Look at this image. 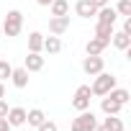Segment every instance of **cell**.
Here are the masks:
<instances>
[{
    "instance_id": "1",
    "label": "cell",
    "mask_w": 131,
    "mask_h": 131,
    "mask_svg": "<svg viewBox=\"0 0 131 131\" xmlns=\"http://www.w3.org/2000/svg\"><path fill=\"white\" fill-rule=\"evenodd\" d=\"M0 28H3V36H18L21 28H23V13L21 10H8V16L0 23Z\"/></svg>"
},
{
    "instance_id": "2",
    "label": "cell",
    "mask_w": 131,
    "mask_h": 131,
    "mask_svg": "<svg viewBox=\"0 0 131 131\" xmlns=\"http://www.w3.org/2000/svg\"><path fill=\"white\" fill-rule=\"evenodd\" d=\"M113 88H116V77L108 75V72H98V75H95V82L90 85V93L103 98V95H108Z\"/></svg>"
},
{
    "instance_id": "3",
    "label": "cell",
    "mask_w": 131,
    "mask_h": 131,
    "mask_svg": "<svg viewBox=\"0 0 131 131\" xmlns=\"http://www.w3.org/2000/svg\"><path fill=\"white\" fill-rule=\"evenodd\" d=\"M98 121H95V113L88 108V111H80V116L72 121V131H95Z\"/></svg>"
},
{
    "instance_id": "4",
    "label": "cell",
    "mask_w": 131,
    "mask_h": 131,
    "mask_svg": "<svg viewBox=\"0 0 131 131\" xmlns=\"http://www.w3.org/2000/svg\"><path fill=\"white\" fill-rule=\"evenodd\" d=\"M90 85H80L77 88V93H75V98H72V108L75 111H88L90 108Z\"/></svg>"
},
{
    "instance_id": "5",
    "label": "cell",
    "mask_w": 131,
    "mask_h": 131,
    "mask_svg": "<svg viewBox=\"0 0 131 131\" xmlns=\"http://www.w3.org/2000/svg\"><path fill=\"white\" fill-rule=\"evenodd\" d=\"M103 67H105L103 57H85L82 59V72L90 75V77H95L98 72H103Z\"/></svg>"
},
{
    "instance_id": "6",
    "label": "cell",
    "mask_w": 131,
    "mask_h": 131,
    "mask_svg": "<svg viewBox=\"0 0 131 131\" xmlns=\"http://www.w3.org/2000/svg\"><path fill=\"white\" fill-rule=\"evenodd\" d=\"M67 28H70V16H54V18H49V34L62 36Z\"/></svg>"
},
{
    "instance_id": "7",
    "label": "cell",
    "mask_w": 131,
    "mask_h": 131,
    "mask_svg": "<svg viewBox=\"0 0 131 131\" xmlns=\"http://www.w3.org/2000/svg\"><path fill=\"white\" fill-rule=\"evenodd\" d=\"M23 67H26L28 72L44 70V57H41V51H28V57L23 59Z\"/></svg>"
},
{
    "instance_id": "8",
    "label": "cell",
    "mask_w": 131,
    "mask_h": 131,
    "mask_svg": "<svg viewBox=\"0 0 131 131\" xmlns=\"http://www.w3.org/2000/svg\"><path fill=\"white\" fill-rule=\"evenodd\" d=\"M5 121L10 123V128H13V126H23V123H26V108H21V105H16V108H8V116H5Z\"/></svg>"
},
{
    "instance_id": "9",
    "label": "cell",
    "mask_w": 131,
    "mask_h": 131,
    "mask_svg": "<svg viewBox=\"0 0 131 131\" xmlns=\"http://www.w3.org/2000/svg\"><path fill=\"white\" fill-rule=\"evenodd\" d=\"M75 13H77L80 18H93V16L98 13V8L90 3V0H77V3H75Z\"/></svg>"
},
{
    "instance_id": "10",
    "label": "cell",
    "mask_w": 131,
    "mask_h": 131,
    "mask_svg": "<svg viewBox=\"0 0 131 131\" xmlns=\"http://www.w3.org/2000/svg\"><path fill=\"white\" fill-rule=\"evenodd\" d=\"M98 21L100 23H116L118 21V13H116V8H111V5H103V8H98Z\"/></svg>"
},
{
    "instance_id": "11",
    "label": "cell",
    "mask_w": 131,
    "mask_h": 131,
    "mask_svg": "<svg viewBox=\"0 0 131 131\" xmlns=\"http://www.w3.org/2000/svg\"><path fill=\"white\" fill-rule=\"evenodd\" d=\"M100 108H103V113H105V116H118L123 105H121V103H116L113 98H108V95H103V100H100Z\"/></svg>"
},
{
    "instance_id": "12",
    "label": "cell",
    "mask_w": 131,
    "mask_h": 131,
    "mask_svg": "<svg viewBox=\"0 0 131 131\" xmlns=\"http://www.w3.org/2000/svg\"><path fill=\"white\" fill-rule=\"evenodd\" d=\"M111 44H113L116 49H121V51H128V46H131V36L123 34V31H118V34L111 36Z\"/></svg>"
},
{
    "instance_id": "13",
    "label": "cell",
    "mask_w": 131,
    "mask_h": 131,
    "mask_svg": "<svg viewBox=\"0 0 131 131\" xmlns=\"http://www.w3.org/2000/svg\"><path fill=\"white\" fill-rule=\"evenodd\" d=\"M10 80H13V85H16V88H21V90H23V88L28 85V70H26V67L13 70V72H10Z\"/></svg>"
},
{
    "instance_id": "14",
    "label": "cell",
    "mask_w": 131,
    "mask_h": 131,
    "mask_svg": "<svg viewBox=\"0 0 131 131\" xmlns=\"http://www.w3.org/2000/svg\"><path fill=\"white\" fill-rule=\"evenodd\" d=\"M116 31H113V23H100L98 21V26H95V36L98 39H103L105 44H111V36H113Z\"/></svg>"
},
{
    "instance_id": "15",
    "label": "cell",
    "mask_w": 131,
    "mask_h": 131,
    "mask_svg": "<svg viewBox=\"0 0 131 131\" xmlns=\"http://www.w3.org/2000/svg\"><path fill=\"white\" fill-rule=\"evenodd\" d=\"M105 46H108V44H105L103 39H98V36H95V39H90V41H88L85 51H88V57H100V51H103Z\"/></svg>"
},
{
    "instance_id": "16",
    "label": "cell",
    "mask_w": 131,
    "mask_h": 131,
    "mask_svg": "<svg viewBox=\"0 0 131 131\" xmlns=\"http://www.w3.org/2000/svg\"><path fill=\"white\" fill-rule=\"evenodd\" d=\"M44 121H46V113H44L41 108L26 111V123H28V126H39V123H44Z\"/></svg>"
},
{
    "instance_id": "17",
    "label": "cell",
    "mask_w": 131,
    "mask_h": 131,
    "mask_svg": "<svg viewBox=\"0 0 131 131\" xmlns=\"http://www.w3.org/2000/svg\"><path fill=\"white\" fill-rule=\"evenodd\" d=\"M44 51H46V54H59V51H62V41H59V36H54V34L46 36V39H44Z\"/></svg>"
},
{
    "instance_id": "18",
    "label": "cell",
    "mask_w": 131,
    "mask_h": 131,
    "mask_svg": "<svg viewBox=\"0 0 131 131\" xmlns=\"http://www.w3.org/2000/svg\"><path fill=\"white\" fill-rule=\"evenodd\" d=\"M41 49H44V34L39 31L28 34V51H41Z\"/></svg>"
},
{
    "instance_id": "19",
    "label": "cell",
    "mask_w": 131,
    "mask_h": 131,
    "mask_svg": "<svg viewBox=\"0 0 131 131\" xmlns=\"http://www.w3.org/2000/svg\"><path fill=\"white\" fill-rule=\"evenodd\" d=\"M51 16H67L70 13V3L67 0H51Z\"/></svg>"
},
{
    "instance_id": "20",
    "label": "cell",
    "mask_w": 131,
    "mask_h": 131,
    "mask_svg": "<svg viewBox=\"0 0 131 131\" xmlns=\"http://www.w3.org/2000/svg\"><path fill=\"white\" fill-rule=\"evenodd\" d=\"M108 98H113L116 103H121V105H126L131 95H128V90H126V88H113V90L108 93Z\"/></svg>"
},
{
    "instance_id": "21",
    "label": "cell",
    "mask_w": 131,
    "mask_h": 131,
    "mask_svg": "<svg viewBox=\"0 0 131 131\" xmlns=\"http://www.w3.org/2000/svg\"><path fill=\"white\" fill-rule=\"evenodd\" d=\"M103 128H105V131H123V121H121L118 116H108V118L103 121Z\"/></svg>"
},
{
    "instance_id": "22",
    "label": "cell",
    "mask_w": 131,
    "mask_h": 131,
    "mask_svg": "<svg viewBox=\"0 0 131 131\" xmlns=\"http://www.w3.org/2000/svg\"><path fill=\"white\" fill-rule=\"evenodd\" d=\"M116 13H118V16H126V18H131V0H118Z\"/></svg>"
},
{
    "instance_id": "23",
    "label": "cell",
    "mask_w": 131,
    "mask_h": 131,
    "mask_svg": "<svg viewBox=\"0 0 131 131\" xmlns=\"http://www.w3.org/2000/svg\"><path fill=\"white\" fill-rule=\"evenodd\" d=\"M10 72H13V67H10V62H5V59H0V82H3V80H8V77H10Z\"/></svg>"
},
{
    "instance_id": "24",
    "label": "cell",
    "mask_w": 131,
    "mask_h": 131,
    "mask_svg": "<svg viewBox=\"0 0 131 131\" xmlns=\"http://www.w3.org/2000/svg\"><path fill=\"white\" fill-rule=\"evenodd\" d=\"M36 128H39V131H59V128H57V123H54V121H44V123H39V126H36Z\"/></svg>"
},
{
    "instance_id": "25",
    "label": "cell",
    "mask_w": 131,
    "mask_h": 131,
    "mask_svg": "<svg viewBox=\"0 0 131 131\" xmlns=\"http://www.w3.org/2000/svg\"><path fill=\"white\" fill-rule=\"evenodd\" d=\"M5 116H8V103L0 100V118H5Z\"/></svg>"
},
{
    "instance_id": "26",
    "label": "cell",
    "mask_w": 131,
    "mask_h": 131,
    "mask_svg": "<svg viewBox=\"0 0 131 131\" xmlns=\"http://www.w3.org/2000/svg\"><path fill=\"white\" fill-rule=\"evenodd\" d=\"M123 34H128V36H131V18H126V21H123Z\"/></svg>"
},
{
    "instance_id": "27",
    "label": "cell",
    "mask_w": 131,
    "mask_h": 131,
    "mask_svg": "<svg viewBox=\"0 0 131 131\" xmlns=\"http://www.w3.org/2000/svg\"><path fill=\"white\" fill-rule=\"evenodd\" d=\"M0 131H10V123L5 118H0Z\"/></svg>"
},
{
    "instance_id": "28",
    "label": "cell",
    "mask_w": 131,
    "mask_h": 131,
    "mask_svg": "<svg viewBox=\"0 0 131 131\" xmlns=\"http://www.w3.org/2000/svg\"><path fill=\"white\" fill-rule=\"evenodd\" d=\"M90 3H93L95 8H103V5H108V0H90Z\"/></svg>"
},
{
    "instance_id": "29",
    "label": "cell",
    "mask_w": 131,
    "mask_h": 131,
    "mask_svg": "<svg viewBox=\"0 0 131 131\" xmlns=\"http://www.w3.org/2000/svg\"><path fill=\"white\" fill-rule=\"evenodd\" d=\"M36 3H39V5H44V8H49V5H51V0H36Z\"/></svg>"
},
{
    "instance_id": "30",
    "label": "cell",
    "mask_w": 131,
    "mask_h": 131,
    "mask_svg": "<svg viewBox=\"0 0 131 131\" xmlns=\"http://www.w3.org/2000/svg\"><path fill=\"white\" fill-rule=\"evenodd\" d=\"M3 98H5V85L0 82V100H3Z\"/></svg>"
},
{
    "instance_id": "31",
    "label": "cell",
    "mask_w": 131,
    "mask_h": 131,
    "mask_svg": "<svg viewBox=\"0 0 131 131\" xmlns=\"http://www.w3.org/2000/svg\"><path fill=\"white\" fill-rule=\"evenodd\" d=\"M95 131H105V128H103V126H95Z\"/></svg>"
},
{
    "instance_id": "32",
    "label": "cell",
    "mask_w": 131,
    "mask_h": 131,
    "mask_svg": "<svg viewBox=\"0 0 131 131\" xmlns=\"http://www.w3.org/2000/svg\"><path fill=\"white\" fill-rule=\"evenodd\" d=\"M0 36H3V28H0Z\"/></svg>"
}]
</instances>
